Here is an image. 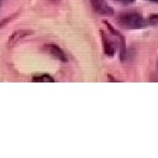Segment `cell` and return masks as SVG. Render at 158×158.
<instances>
[{
	"mask_svg": "<svg viewBox=\"0 0 158 158\" xmlns=\"http://www.w3.org/2000/svg\"><path fill=\"white\" fill-rule=\"evenodd\" d=\"M118 23L125 28L138 29L145 27L148 25V19H144L138 12H125L118 17Z\"/></svg>",
	"mask_w": 158,
	"mask_h": 158,
	"instance_id": "obj_1",
	"label": "cell"
},
{
	"mask_svg": "<svg viewBox=\"0 0 158 158\" xmlns=\"http://www.w3.org/2000/svg\"><path fill=\"white\" fill-rule=\"evenodd\" d=\"M90 6L97 13L104 16H112L113 9L106 2V0H88Z\"/></svg>",
	"mask_w": 158,
	"mask_h": 158,
	"instance_id": "obj_2",
	"label": "cell"
},
{
	"mask_svg": "<svg viewBox=\"0 0 158 158\" xmlns=\"http://www.w3.org/2000/svg\"><path fill=\"white\" fill-rule=\"evenodd\" d=\"M43 49L48 55H50L51 56H53L61 62H65L68 61V58L66 56L64 51L62 50L59 46L56 45V44H46L43 47Z\"/></svg>",
	"mask_w": 158,
	"mask_h": 158,
	"instance_id": "obj_3",
	"label": "cell"
},
{
	"mask_svg": "<svg viewBox=\"0 0 158 158\" xmlns=\"http://www.w3.org/2000/svg\"><path fill=\"white\" fill-rule=\"evenodd\" d=\"M100 35H101L104 53L108 56H113L115 53V48H114V42L113 41V40L110 39L102 30L100 31Z\"/></svg>",
	"mask_w": 158,
	"mask_h": 158,
	"instance_id": "obj_4",
	"label": "cell"
},
{
	"mask_svg": "<svg viewBox=\"0 0 158 158\" xmlns=\"http://www.w3.org/2000/svg\"><path fill=\"white\" fill-rule=\"evenodd\" d=\"M30 31H27V30H19V31H17L15 33L11 34V36L9 39V41H8V46L9 47H11V46L15 45V43H17L18 41H19L20 40L27 36L30 34Z\"/></svg>",
	"mask_w": 158,
	"mask_h": 158,
	"instance_id": "obj_5",
	"label": "cell"
},
{
	"mask_svg": "<svg viewBox=\"0 0 158 158\" xmlns=\"http://www.w3.org/2000/svg\"><path fill=\"white\" fill-rule=\"evenodd\" d=\"M34 82H45V83H49V82H54L55 80L54 78H52L50 76L48 75H40V76H34L33 79H32Z\"/></svg>",
	"mask_w": 158,
	"mask_h": 158,
	"instance_id": "obj_6",
	"label": "cell"
},
{
	"mask_svg": "<svg viewBox=\"0 0 158 158\" xmlns=\"http://www.w3.org/2000/svg\"><path fill=\"white\" fill-rule=\"evenodd\" d=\"M148 25H150V26L158 25V14H152V15H150L148 17Z\"/></svg>",
	"mask_w": 158,
	"mask_h": 158,
	"instance_id": "obj_7",
	"label": "cell"
},
{
	"mask_svg": "<svg viewBox=\"0 0 158 158\" xmlns=\"http://www.w3.org/2000/svg\"><path fill=\"white\" fill-rule=\"evenodd\" d=\"M115 2H117L118 4H122L124 6H128V5H132L135 2V0H113Z\"/></svg>",
	"mask_w": 158,
	"mask_h": 158,
	"instance_id": "obj_8",
	"label": "cell"
},
{
	"mask_svg": "<svg viewBox=\"0 0 158 158\" xmlns=\"http://www.w3.org/2000/svg\"><path fill=\"white\" fill-rule=\"evenodd\" d=\"M148 1H150V2H153V3H156V4H158V0H148Z\"/></svg>",
	"mask_w": 158,
	"mask_h": 158,
	"instance_id": "obj_9",
	"label": "cell"
},
{
	"mask_svg": "<svg viewBox=\"0 0 158 158\" xmlns=\"http://www.w3.org/2000/svg\"><path fill=\"white\" fill-rule=\"evenodd\" d=\"M48 1H49V2H54V3H56V2L60 1V0H48Z\"/></svg>",
	"mask_w": 158,
	"mask_h": 158,
	"instance_id": "obj_10",
	"label": "cell"
},
{
	"mask_svg": "<svg viewBox=\"0 0 158 158\" xmlns=\"http://www.w3.org/2000/svg\"><path fill=\"white\" fill-rule=\"evenodd\" d=\"M0 5H1V0H0Z\"/></svg>",
	"mask_w": 158,
	"mask_h": 158,
	"instance_id": "obj_11",
	"label": "cell"
}]
</instances>
